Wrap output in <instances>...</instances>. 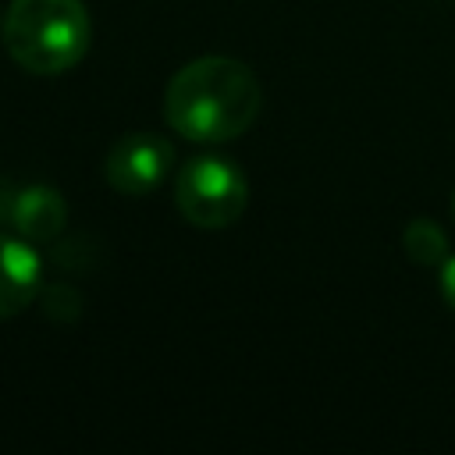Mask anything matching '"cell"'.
<instances>
[{"label": "cell", "instance_id": "6da1fadb", "mask_svg": "<svg viewBox=\"0 0 455 455\" xmlns=\"http://www.w3.org/2000/svg\"><path fill=\"white\" fill-rule=\"evenodd\" d=\"M263 107L259 78L235 57H196L164 89V121L188 142H231Z\"/></svg>", "mask_w": 455, "mask_h": 455}, {"label": "cell", "instance_id": "7a4b0ae2", "mask_svg": "<svg viewBox=\"0 0 455 455\" xmlns=\"http://www.w3.org/2000/svg\"><path fill=\"white\" fill-rule=\"evenodd\" d=\"M0 36L11 60L28 75H60L85 57L92 21L82 0H11Z\"/></svg>", "mask_w": 455, "mask_h": 455}, {"label": "cell", "instance_id": "3957f363", "mask_svg": "<svg viewBox=\"0 0 455 455\" xmlns=\"http://www.w3.org/2000/svg\"><path fill=\"white\" fill-rule=\"evenodd\" d=\"M249 203V181L242 167L228 156L206 153L185 160V167L174 178V206L178 213L203 231L231 228Z\"/></svg>", "mask_w": 455, "mask_h": 455}, {"label": "cell", "instance_id": "277c9868", "mask_svg": "<svg viewBox=\"0 0 455 455\" xmlns=\"http://www.w3.org/2000/svg\"><path fill=\"white\" fill-rule=\"evenodd\" d=\"M174 171V146L153 132L121 135L103 156V178L121 196H149Z\"/></svg>", "mask_w": 455, "mask_h": 455}, {"label": "cell", "instance_id": "5b68a950", "mask_svg": "<svg viewBox=\"0 0 455 455\" xmlns=\"http://www.w3.org/2000/svg\"><path fill=\"white\" fill-rule=\"evenodd\" d=\"M43 291V259L32 242L0 235V320L25 313Z\"/></svg>", "mask_w": 455, "mask_h": 455}, {"label": "cell", "instance_id": "8992f818", "mask_svg": "<svg viewBox=\"0 0 455 455\" xmlns=\"http://www.w3.org/2000/svg\"><path fill=\"white\" fill-rule=\"evenodd\" d=\"M7 224L14 228L18 238L32 245H46L60 238V231L68 228V203L50 185H25L7 203Z\"/></svg>", "mask_w": 455, "mask_h": 455}, {"label": "cell", "instance_id": "52a82bcc", "mask_svg": "<svg viewBox=\"0 0 455 455\" xmlns=\"http://www.w3.org/2000/svg\"><path fill=\"white\" fill-rule=\"evenodd\" d=\"M402 249L419 267H441L448 259V235L430 217H416L402 231Z\"/></svg>", "mask_w": 455, "mask_h": 455}, {"label": "cell", "instance_id": "ba28073f", "mask_svg": "<svg viewBox=\"0 0 455 455\" xmlns=\"http://www.w3.org/2000/svg\"><path fill=\"white\" fill-rule=\"evenodd\" d=\"M437 270H441V295H444V302H448L451 313H455V256H448Z\"/></svg>", "mask_w": 455, "mask_h": 455}, {"label": "cell", "instance_id": "9c48e42d", "mask_svg": "<svg viewBox=\"0 0 455 455\" xmlns=\"http://www.w3.org/2000/svg\"><path fill=\"white\" fill-rule=\"evenodd\" d=\"M451 217H455V192H451Z\"/></svg>", "mask_w": 455, "mask_h": 455}]
</instances>
